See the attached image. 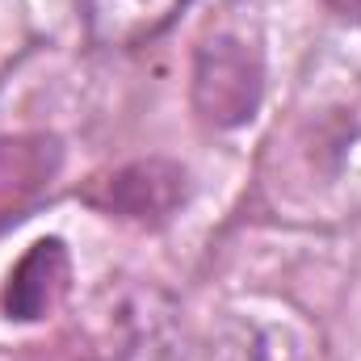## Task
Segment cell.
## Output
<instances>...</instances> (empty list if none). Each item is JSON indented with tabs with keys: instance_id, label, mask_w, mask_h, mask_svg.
<instances>
[{
	"instance_id": "obj_1",
	"label": "cell",
	"mask_w": 361,
	"mask_h": 361,
	"mask_svg": "<svg viewBox=\"0 0 361 361\" xmlns=\"http://www.w3.org/2000/svg\"><path fill=\"white\" fill-rule=\"evenodd\" d=\"M265 92V59L261 47L235 30H214L197 42L193 55V109L202 122L231 130L244 126Z\"/></svg>"
},
{
	"instance_id": "obj_2",
	"label": "cell",
	"mask_w": 361,
	"mask_h": 361,
	"mask_svg": "<svg viewBox=\"0 0 361 361\" xmlns=\"http://www.w3.org/2000/svg\"><path fill=\"white\" fill-rule=\"evenodd\" d=\"M185 169L169 160H139L126 164L109 177H97L85 189V202L109 219H130V223H164L173 219L189 193Z\"/></svg>"
},
{
	"instance_id": "obj_3",
	"label": "cell",
	"mask_w": 361,
	"mask_h": 361,
	"mask_svg": "<svg viewBox=\"0 0 361 361\" xmlns=\"http://www.w3.org/2000/svg\"><path fill=\"white\" fill-rule=\"evenodd\" d=\"M72 290V257L63 240H38L30 252L13 265L4 290H0V311L17 324L47 319Z\"/></svg>"
},
{
	"instance_id": "obj_4",
	"label": "cell",
	"mask_w": 361,
	"mask_h": 361,
	"mask_svg": "<svg viewBox=\"0 0 361 361\" xmlns=\"http://www.w3.org/2000/svg\"><path fill=\"white\" fill-rule=\"evenodd\" d=\"M63 169L55 135H4L0 139V231L17 223Z\"/></svg>"
},
{
	"instance_id": "obj_5",
	"label": "cell",
	"mask_w": 361,
	"mask_h": 361,
	"mask_svg": "<svg viewBox=\"0 0 361 361\" xmlns=\"http://www.w3.org/2000/svg\"><path fill=\"white\" fill-rule=\"evenodd\" d=\"M189 0H85V25L97 47H139L164 34Z\"/></svg>"
},
{
	"instance_id": "obj_6",
	"label": "cell",
	"mask_w": 361,
	"mask_h": 361,
	"mask_svg": "<svg viewBox=\"0 0 361 361\" xmlns=\"http://www.w3.org/2000/svg\"><path fill=\"white\" fill-rule=\"evenodd\" d=\"M336 17H349V21H361V0H324Z\"/></svg>"
}]
</instances>
